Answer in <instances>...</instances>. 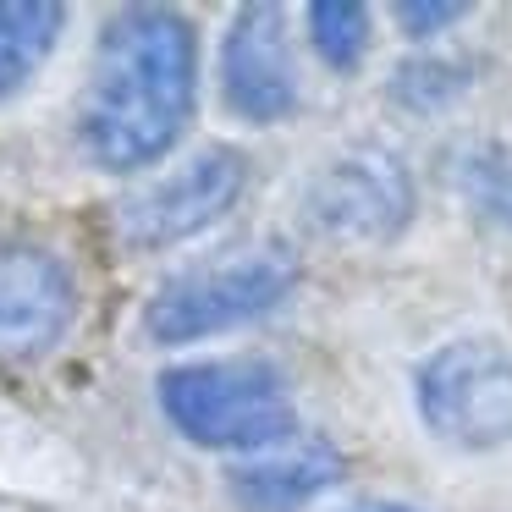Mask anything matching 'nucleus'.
<instances>
[{
    "label": "nucleus",
    "instance_id": "f257e3e1",
    "mask_svg": "<svg viewBox=\"0 0 512 512\" xmlns=\"http://www.w3.org/2000/svg\"><path fill=\"white\" fill-rule=\"evenodd\" d=\"M199 111V34L171 6L105 17L78 94V149L111 177L149 171L182 144Z\"/></svg>",
    "mask_w": 512,
    "mask_h": 512
},
{
    "label": "nucleus",
    "instance_id": "f03ea898",
    "mask_svg": "<svg viewBox=\"0 0 512 512\" xmlns=\"http://www.w3.org/2000/svg\"><path fill=\"white\" fill-rule=\"evenodd\" d=\"M155 402L182 441L204 452H276L298 430L292 386L270 358H199L155 380Z\"/></svg>",
    "mask_w": 512,
    "mask_h": 512
},
{
    "label": "nucleus",
    "instance_id": "7ed1b4c3",
    "mask_svg": "<svg viewBox=\"0 0 512 512\" xmlns=\"http://www.w3.org/2000/svg\"><path fill=\"white\" fill-rule=\"evenodd\" d=\"M298 292V259L287 248H254L237 259L182 270L160 281L144 303V336L160 347H188L204 336H226L259 325Z\"/></svg>",
    "mask_w": 512,
    "mask_h": 512
},
{
    "label": "nucleus",
    "instance_id": "20e7f679",
    "mask_svg": "<svg viewBox=\"0 0 512 512\" xmlns=\"http://www.w3.org/2000/svg\"><path fill=\"white\" fill-rule=\"evenodd\" d=\"M413 413L452 452L512 446V347L496 336H452L413 369Z\"/></svg>",
    "mask_w": 512,
    "mask_h": 512
},
{
    "label": "nucleus",
    "instance_id": "39448f33",
    "mask_svg": "<svg viewBox=\"0 0 512 512\" xmlns=\"http://www.w3.org/2000/svg\"><path fill=\"white\" fill-rule=\"evenodd\" d=\"M419 188L397 149L386 144H347L314 166L303 182V221L331 243L386 248L413 226Z\"/></svg>",
    "mask_w": 512,
    "mask_h": 512
},
{
    "label": "nucleus",
    "instance_id": "423d86ee",
    "mask_svg": "<svg viewBox=\"0 0 512 512\" xmlns=\"http://www.w3.org/2000/svg\"><path fill=\"white\" fill-rule=\"evenodd\" d=\"M243 188H248V160L226 144H210L193 160H182L177 171H166L160 182H149L144 193H133L116 215V232L133 254L193 243L237 210Z\"/></svg>",
    "mask_w": 512,
    "mask_h": 512
},
{
    "label": "nucleus",
    "instance_id": "0eeeda50",
    "mask_svg": "<svg viewBox=\"0 0 512 512\" xmlns=\"http://www.w3.org/2000/svg\"><path fill=\"white\" fill-rule=\"evenodd\" d=\"M78 270L34 237H0V369H28L72 336Z\"/></svg>",
    "mask_w": 512,
    "mask_h": 512
},
{
    "label": "nucleus",
    "instance_id": "6e6552de",
    "mask_svg": "<svg viewBox=\"0 0 512 512\" xmlns=\"http://www.w3.org/2000/svg\"><path fill=\"white\" fill-rule=\"evenodd\" d=\"M221 100L248 127H276L298 111V61L281 6L254 0L232 17L221 39Z\"/></svg>",
    "mask_w": 512,
    "mask_h": 512
},
{
    "label": "nucleus",
    "instance_id": "1a4fd4ad",
    "mask_svg": "<svg viewBox=\"0 0 512 512\" xmlns=\"http://www.w3.org/2000/svg\"><path fill=\"white\" fill-rule=\"evenodd\" d=\"M342 479V457L325 441H303V446H281V452H259L248 463H237L226 474V490L237 496V507L248 512H298L314 496Z\"/></svg>",
    "mask_w": 512,
    "mask_h": 512
},
{
    "label": "nucleus",
    "instance_id": "9d476101",
    "mask_svg": "<svg viewBox=\"0 0 512 512\" xmlns=\"http://www.w3.org/2000/svg\"><path fill=\"white\" fill-rule=\"evenodd\" d=\"M67 34V6L56 0H0V105L34 89L45 61Z\"/></svg>",
    "mask_w": 512,
    "mask_h": 512
},
{
    "label": "nucleus",
    "instance_id": "9b49d317",
    "mask_svg": "<svg viewBox=\"0 0 512 512\" xmlns=\"http://www.w3.org/2000/svg\"><path fill=\"white\" fill-rule=\"evenodd\" d=\"M452 188L479 221L512 232V144L501 138H468L452 149Z\"/></svg>",
    "mask_w": 512,
    "mask_h": 512
},
{
    "label": "nucleus",
    "instance_id": "f8f14e48",
    "mask_svg": "<svg viewBox=\"0 0 512 512\" xmlns=\"http://www.w3.org/2000/svg\"><path fill=\"white\" fill-rule=\"evenodd\" d=\"M303 23H309L314 56L331 72H358L369 61V45H375V12L369 6H358V0H314Z\"/></svg>",
    "mask_w": 512,
    "mask_h": 512
},
{
    "label": "nucleus",
    "instance_id": "ddd939ff",
    "mask_svg": "<svg viewBox=\"0 0 512 512\" xmlns=\"http://www.w3.org/2000/svg\"><path fill=\"white\" fill-rule=\"evenodd\" d=\"M468 83H474L468 61L424 56V61H402V67L391 72V100H397L402 111H441V105H452Z\"/></svg>",
    "mask_w": 512,
    "mask_h": 512
},
{
    "label": "nucleus",
    "instance_id": "4468645a",
    "mask_svg": "<svg viewBox=\"0 0 512 512\" xmlns=\"http://www.w3.org/2000/svg\"><path fill=\"white\" fill-rule=\"evenodd\" d=\"M468 12H474V6H463V0H402V6H391V17L402 23L408 39H435V34H446V28H457Z\"/></svg>",
    "mask_w": 512,
    "mask_h": 512
},
{
    "label": "nucleus",
    "instance_id": "2eb2a0df",
    "mask_svg": "<svg viewBox=\"0 0 512 512\" xmlns=\"http://www.w3.org/2000/svg\"><path fill=\"white\" fill-rule=\"evenodd\" d=\"M342 512H419L408 501H364V507H342Z\"/></svg>",
    "mask_w": 512,
    "mask_h": 512
}]
</instances>
